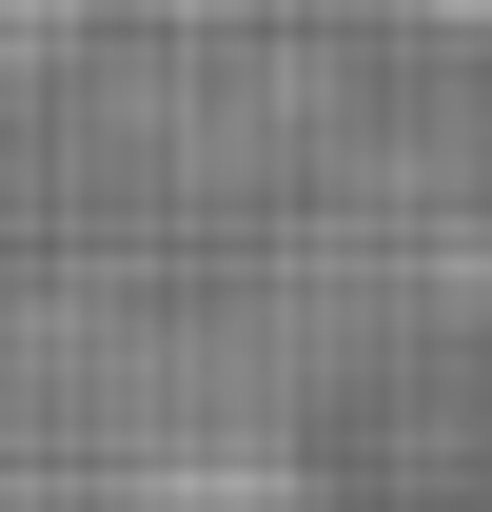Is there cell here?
Returning a JSON list of instances; mask_svg holds the SVG:
<instances>
[{
  "label": "cell",
  "mask_w": 492,
  "mask_h": 512,
  "mask_svg": "<svg viewBox=\"0 0 492 512\" xmlns=\"http://www.w3.org/2000/svg\"><path fill=\"white\" fill-rule=\"evenodd\" d=\"M414 20H453V40H492V0H414Z\"/></svg>",
  "instance_id": "cell-1"
}]
</instances>
